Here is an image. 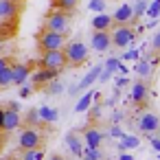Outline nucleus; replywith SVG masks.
<instances>
[{"label":"nucleus","instance_id":"obj_32","mask_svg":"<svg viewBox=\"0 0 160 160\" xmlns=\"http://www.w3.org/2000/svg\"><path fill=\"white\" fill-rule=\"evenodd\" d=\"M42 90H44L46 94H59V92L64 90V86H62V83H59V81L55 79V81H51V83H46V86H44Z\"/></svg>","mask_w":160,"mask_h":160},{"label":"nucleus","instance_id":"obj_31","mask_svg":"<svg viewBox=\"0 0 160 160\" xmlns=\"http://www.w3.org/2000/svg\"><path fill=\"white\" fill-rule=\"evenodd\" d=\"M145 16H147L149 20H156V18L160 16V0H153L151 5H147V11H145Z\"/></svg>","mask_w":160,"mask_h":160},{"label":"nucleus","instance_id":"obj_30","mask_svg":"<svg viewBox=\"0 0 160 160\" xmlns=\"http://www.w3.org/2000/svg\"><path fill=\"white\" fill-rule=\"evenodd\" d=\"M132 9H134V24H136V22L145 16V11H147V0H138Z\"/></svg>","mask_w":160,"mask_h":160},{"label":"nucleus","instance_id":"obj_42","mask_svg":"<svg viewBox=\"0 0 160 160\" xmlns=\"http://www.w3.org/2000/svg\"><path fill=\"white\" fill-rule=\"evenodd\" d=\"M48 160H66V158H64L62 153H51V156H48Z\"/></svg>","mask_w":160,"mask_h":160},{"label":"nucleus","instance_id":"obj_8","mask_svg":"<svg viewBox=\"0 0 160 160\" xmlns=\"http://www.w3.org/2000/svg\"><path fill=\"white\" fill-rule=\"evenodd\" d=\"M35 68V62H13L11 64V81L13 86H24L29 81L31 70Z\"/></svg>","mask_w":160,"mask_h":160},{"label":"nucleus","instance_id":"obj_49","mask_svg":"<svg viewBox=\"0 0 160 160\" xmlns=\"http://www.w3.org/2000/svg\"><path fill=\"white\" fill-rule=\"evenodd\" d=\"M18 2H22V0H18Z\"/></svg>","mask_w":160,"mask_h":160},{"label":"nucleus","instance_id":"obj_50","mask_svg":"<svg viewBox=\"0 0 160 160\" xmlns=\"http://www.w3.org/2000/svg\"><path fill=\"white\" fill-rule=\"evenodd\" d=\"M158 35H160V31H158Z\"/></svg>","mask_w":160,"mask_h":160},{"label":"nucleus","instance_id":"obj_22","mask_svg":"<svg viewBox=\"0 0 160 160\" xmlns=\"http://www.w3.org/2000/svg\"><path fill=\"white\" fill-rule=\"evenodd\" d=\"M24 125H27V127H46V129H48V125H46V123H42L38 108H31V110L24 114Z\"/></svg>","mask_w":160,"mask_h":160},{"label":"nucleus","instance_id":"obj_39","mask_svg":"<svg viewBox=\"0 0 160 160\" xmlns=\"http://www.w3.org/2000/svg\"><path fill=\"white\" fill-rule=\"evenodd\" d=\"M153 51L160 53V35H158V33H156V38H153Z\"/></svg>","mask_w":160,"mask_h":160},{"label":"nucleus","instance_id":"obj_4","mask_svg":"<svg viewBox=\"0 0 160 160\" xmlns=\"http://www.w3.org/2000/svg\"><path fill=\"white\" fill-rule=\"evenodd\" d=\"M35 64H38V68H48V70H57V72H62L64 68H68V62H66V55H64L62 48L59 51H46V53H42L40 62H35Z\"/></svg>","mask_w":160,"mask_h":160},{"label":"nucleus","instance_id":"obj_43","mask_svg":"<svg viewBox=\"0 0 160 160\" xmlns=\"http://www.w3.org/2000/svg\"><path fill=\"white\" fill-rule=\"evenodd\" d=\"M118 160H134V156H132V153H121Z\"/></svg>","mask_w":160,"mask_h":160},{"label":"nucleus","instance_id":"obj_6","mask_svg":"<svg viewBox=\"0 0 160 160\" xmlns=\"http://www.w3.org/2000/svg\"><path fill=\"white\" fill-rule=\"evenodd\" d=\"M110 38H112V46H116V48H129V46H134L136 31L129 24H123V27H114L112 33H110Z\"/></svg>","mask_w":160,"mask_h":160},{"label":"nucleus","instance_id":"obj_23","mask_svg":"<svg viewBox=\"0 0 160 160\" xmlns=\"http://www.w3.org/2000/svg\"><path fill=\"white\" fill-rule=\"evenodd\" d=\"M38 112H40L42 123H46V125H51V123H55V121L59 118V112H57L55 108H48V105H40Z\"/></svg>","mask_w":160,"mask_h":160},{"label":"nucleus","instance_id":"obj_25","mask_svg":"<svg viewBox=\"0 0 160 160\" xmlns=\"http://www.w3.org/2000/svg\"><path fill=\"white\" fill-rule=\"evenodd\" d=\"M138 145H140V138H138V136L123 134V136H121V145H118V147H121V149H136Z\"/></svg>","mask_w":160,"mask_h":160},{"label":"nucleus","instance_id":"obj_45","mask_svg":"<svg viewBox=\"0 0 160 160\" xmlns=\"http://www.w3.org/2000/svg\"><path fill=\"white\" fill-rule=\"evenodd\" d=\"M2 142H5V138H2V136H0V149H2Z\"/></svg>","mask_w":160,"mask_h":160},{"label":"nucleus","instance_id":"obj_13","mask_svg":"<svg viewBox=\"0 0 160 160\" xmlns=\"http://www.w3.org/2000/svg\"><path fill=\"white\" fill-rule=\"evenodd\" d=\"M101 68H103V64H97L94 68H90L88 70V75L79 81V83H75V86H70V92L75 94V92H81V90H88L97 79H99V75H101Z\"/></svg>","mask_w":160,"mask_h":160},{"label":"nucleus","instance_id":"obj_19","mask_svg":"<svg viewBox=\"0 0 160 160\" xmlns=\"http://www.w3.org/2000/svg\"><path fill=\"white\" fill-rule=\"evenodd\" d=\"M83 140H86V147H101L103 134H101V129H97V127H88V129L83 132Z\"/></svg>","mask_w":160,"mask_h":160},{"label":"nucleus","instance_id":"obj_2","mask_svg":"<svg viewBox=\"0 0 160 160\" xmlns=\"http://www.w3.org/2000/svg\"><path fill=\"white\" fill-rule=\"evenodd\" d=\"M62 51H64V55H66L68 66H72V68H77V66H81V64L88 62V46H86L81 40H75V42H70V44H64Z\"/></svg>","mask_w":160,"mask_h":160},{"label":"nucleus","instance_id":"obj_40","mask_svg":"<svg viewBox=\"0 0 160 160\" xmlns=\"http://www.w3.org/2000/svg\"><path fill=\"white\" fill-rule=\"evenodd\" d=\"M116 70H118L121 75H125V77H127V72H129V70H127V66H123V62L118 64V68H116Z\"/></svg>","mask_w":160,"mask_h":160},{"label":"nucleus","instance_id":"obj_35","mask_svg":"<svg viewBox=\"0 0 160 160\" xmlns=\"http://www.w3.org/2000/svg\"><path fill=\"white\" fill-rule=\"evenodd\" d=\"M31 90H33V88H31V86H27V83H24V86H20V99H27V97L31 94Z\"/></svg>","mask_w":160,"mask_h":160},{"label":"nucleus","instance_id":"obj_21","mask_svg":"<svg viewBox=\"0 0 160 160\" xmlns=\"http://www.w3.org/2000/svg\"><path fill=\"white\" fill-rule=\"evenodd\" d=\"M53 9L72 16V13L79 9V0H53Z\"/></svg>","mask_w":160,"mask_h":160},{"label":"nucleus","instance_id":"obj_17","mask_svg":"<svg viewBox=\"0 0 160 160\" xmlns=\"http://www.w3.org/2000/svg\"><path fill=\"white\" fill-rule=\"evenodd\" d=\"M90 27L94 31H112V16L110 13H99V16L92 18Z\"/></svg>","mask_w":160,"mask_h":160},{"label":"nucleus","instance_id":"obj_12","mask_svg":"<svg viewBox=\"0 0 160 160\" xmlns=\"http://www.w3.org/2000/svg\"><path fill=\"white\" fill-rule=\"evenodd\" d=\"M123 24H134V9H132V5H121L116 11H114V16H112V29L114 27H123Z\"/></svg>","mask_w":160,"mask_h":160},{"label":"nucleus","instance_id":"obj_28","mask_svg":"<svg viewBox=\"0 0 160 160\" xmlns=\"http://www.w3.org/2000/svg\"><path fill=\"white\" fill-rule=\"evenodd\" d=\"M136 72L140 75V79H147V77L151 75V64L147 62V57H142V59L136 64Z\"/></svg>","mask_w":160,"mask_h":160},{"label":"nucleus","instance_id":"obj_1","mask_svg":"<svg viewBox=\"0 0 160 160\" xmlns=\"http://www.w3.org/2000/svg\"><path fill=\"white\" fill-rule=\"evenodd\" d=\"M66 38H68L66 33H55V31L42 29L40 35H38V48H40V53H46V51H59V48H64Z\"/></svg>","mask_w":160,"mask_h":160},{"label":"nucleus","instance_id":"obj_38","mask_svg":"<svg viewBox=\"0 0 160 160\" xmlns=\"http://www.w3.org/2000/svg\"><path fill=\"white\" fill-rule=\"evenodd\" d=\"M123 59H138V51H125V55H123Z\"/></svg>","mask_w":160,"mask_h":160},{"label":"nucleus","instance_id":"obj_11","mask_svg":"<svg viewBox=\"0 0 160 160\" xmlns=\"http://www.w3.org/2000/svg\"><path fill=\"white\" fill-rule=\"evenodd\" d=\"M138 129H140L142 134H147V136H153V132L160 129V118H158V114H153V112H145V114H140Z\"/></svg>","mask_w":160,"mask_h":160},{"label":"nucleus","instance_id":"obj_29","mask_svg":"<svg viewBox=\"0 0 160 160\" xmlns=\"http://www.w3.org/2000/svg\"><path fill=\"white\" fill-rule=\"evenodd\" d=\"M81 156H86V158H90V160H105V158H103V151H101L99 147H83Z\"/></svg>","mask_w":160,"mask_h":160},{"label":"nucleus","instance_id":"obj_36","mask_svg":"<svg viewBox=\"0 0 160 160\" xmlns=\"http://www.w3.org/2000/svg\"><path fill=\"white\" fill-rule=\"evenodd\" d=\"M125 86H127V77H125V75L116 77V90H121V88H125Z\"/></svg>","mask_w":160,"mask_h":160},{"label":"nucleus","instance_id":"obj_48","mask_svg":"<svg viewBox=\"0 0 160 160\" xmlns=\"http://www.w3.org/2000/svg\"><path fill=\"white\" fill-rule=\"evenodd\" d=\"M158 138H160V129H158Z\"/></svg>","mask_w":160,"mask_h":160},{"label":"nucleus","instance_id":"obj_26","mask_svg":"<svg viewBox=\"0 0 160 160\" xmlns=\"http://www.w3.org/2000/svg\"><path fill=\"white\" fill-rule=\"evenodd\" d=\"M16 62V59H13ZM11 62V64H13ZM11 64L7 66V68H2L0 70V90H7L9 86H13V81H11Z\"/></svg>","mask_w":160,"mask_h":160},{"label":"nucleus","instance_id":"obj_9","mask_svg":"<svg viewBox=\"0 0 160 160\" xmlns=\"http://www.w3.org/2000/svg\"><path fill=\"white\" fill-rule=\"evenodd\" d=\"M149 94H151V90H149V83L145 81V79H140V81H136L134 86H132V103L136 105V108H142L147 101H149Z\"/></svg>","mask_w":160,"mask_h":160},{"label":"nucleus","instance_id":"obj_37","mask_svg":"<svg viewBox=\"0 0 160 160\" xmlns=\"http://www.w3.org/2000/svg\"><path fill=\"white\" fill-rule=\"evenodd\" d=\"M149 142H151V147L160 153V138H158V136H149Z\"/></svg>","mask_w":160,"mask_h":160},{"label":"nucleus","instance_id":"obj_15","mask_svg":"<svg viewBox=\"0 0 160 160\" xmlns=\"http://www.w3.org/2000/svg\"><path fill=\"white\" fill-rule=\"evenodd\" d=\"M20 13L18 0H0V20H13Z\"/></svg>","mask_w":160,"mask_h":160},{"label":"nucleus","instance_id":"obj_5","mask_svg":"<svg viewBox=\"0 0 160 160\" xmlns=\"http://www.w3.org/2000/svg\"><path fill=\"white\" fill-rule=\"evenodd\" d=\"M70 13H64V11H48L46 20H44V29L48 31H55V33H66L68 35V27H70Z\"/></svg>","mask_w":160,"mask_h":160},{"label":"nucleus","instance_id":"obj_24","mask_svg":"<svg viewBox=\"0 0 160 160\" xmlns=\"http://www.w3.org/2000/svg\"><path fill=\"white\" fill-rule=\"evenodd\" d=\"M92 101H94V92L90 90V92H86V94L79 99V103L75 105V112H79V114H81V112H88L90 105H92Z\"/></svg>","mask_w":160,"mask_h":160},{"label":"nucleus","instance_id":"obj_34","mask_svg":"<svg viewBox=\"0 0 160 160\" xmlns=\"http://www.w3.org/2000/svg\"><path fill=\"white\" fill-rule=\"evenodd\" d=\"M123 134H125V132H123L118 125H112V127H110V136H114V138H121Z\"/></svg>","mask_w":160,"mask_h":160},{"label":"nucleus","instance_id":"obj_7","mask_svg":"<svg viewBox=\"0 0 160 160\" xmlns=\"http://www.w3.org/2000/svg\"><path fill=\"white\" fill-rule=\"evenodd\" d=\"M57 77H59V72H57V70H48V68H33V70H31V75H29V83H31V88H33V90H42L46 83L55 81Z\"/></svg>","mask_w":160,"mask_h":160},{"label":"nucleus","instance_id":"obj_27","mask_svg":"<svg viewBox=\"0 0 160 160\" xmlns=\"http://www.w3.org/2000/svg\"><path fill=\"white\" fill-rule=\"evenodd\" d=\"M44 158H46V153H44V149L40 147V149H24L20 160H44Z\"/></svg>","mask_w":160,"mask_h":160},{"label":"nucleus","instance_id":"obj_41","mask_svg":"<svg viewBox=\"0 0 160 160\" xmlns=\"http://www.w3.org/2000/svg\"><path fill=\"white\" fill-rule=\"evenodd\" d=\"M7 108H9V110H18V112H20V103H18V101H11V103H7Z\"/></svg>","mask_w":160,"mask_h":160},{"label":"nucleus","instance_id":"obj_14","mask_svg":"<svg viewBox=\"0 0 160 160\" xmlns=\"http://www.w3.org/2000/svg\"><path fill=\"white\" fill-rule=\"evenodd\" d=\"M110 46H112L110 31H94V33H92V51H97V53H105Z\"/></svg>","mask_w":160,"mask_h":160},{"label":"nucleus","instance_id":"obj_44","mask_svg":"<svg viewBox=\"0 0 160 160\" xmlns=\"http://www.w3.org/2000/svg\"><path fill=\"white\" fill-rule=\"evenodd\" d=\"M2 114H5V108L0 105V127H2Z\"/></svg>","mask_w":160,"mask_h":160},{"label":"nucleus","instance_id":"obj_18","mask_svg":"<svg viewBox=\"0 0 160 160\" xmlns=\"http://www.w3.org/2000/svg\"><path fill=\"white\" fill-rule=\"evenodd\" d=\"M118 64H121V59H116V57H110V59L103 64V68H101V75H99V79H97V81H110V79H112V75L116 72Z\"/></svg>","mask_w":160,"mask_h":160},{"label":"nucleus","instance_id":"obj_16","mask_svg":"<svg viewBox=\"0 0 160 160\" xmlns=\"http://www.w3.org/2000/svg\"><path fill=\"white\" fill-rule=\"evenodd\" d=\"M18 33V18L13 20H0V42L13 40Z\"/></svg>","mask_w":160,"mask_h":160},{"label":"nucleus","instance_id":"obj_46","mask_svg":"<svg viewBox=\"0 0 160 160\" xmlns=\"http://www.w3.org/2000/svg\"><path fill=\"white\" fill-rule=\"evenodd\" d=\"M81 160H90V158H86V156H81Z\"/></svg>","mask_w":160,"mask_h":160},{"label":"nucleus","instance_id":"obj_20","mask_svg":"<svg viewBox=\"0 0 160 160\" xmlns=\"http://www.w3.org/2000/svg\"><path fill=\"white\" fill-rule=\"evenodd\" d=\"M66 145H68V149H70L77 158H81V151H83V140H81V136H77V134H75V129L66 134Z\"/></svg>","mask_w":160,"mask_h":160},{"label":"nucleus","instance_id":"obj_47","mask_svg":"<svg viewBox=\"0 0 160 160\" xmlns=\"http://www.w3.org/2000/svg\"><path fill=\"white\" fill-rule=\"evenodd\" d=\"M0 51H2V42H0Z\"/></svg>","mask_w":160,"mask_h":160},{"label":"nucleus","instance_id":"obj_3","mask_svg":"<svg viewBox=\"0 0 160 160\" xmlns=\"http://www.w3.org/2000/svg\"><path fill=\"white\" fill-rule=\"evenodd\" d=\"M44 134L48 132H40V127H22L20 136H18V145L20 149H40L44 147Z\"/></svg>","mask_w":160,"mask_h":160},{"label":"nucleus","instance_id":"obj_10","mask_svg":"<svg viewBox=\"0 0 160 160\" xmlns=\"http://www.w3.org/2000/svg\"><path fill=\"white\" fill-rule=\"evenodd\" d=\"M20 125H22V116H20V112H18V110H9V108H5V114H2V127H0V132H5V136H7V134L16 132Z\"/></svg>","mask_w":160,"mask_h":160},{"label":"nucleus","instance_id":"obj_33","mask_svg":"<svg viewBox=\"0 0 160 160\" xmlns=\"http://www.w3.org/2000/svg\"><path fill=\"white\" fill-rule=\"evenodd\" d=\"M92 11H97V13H103L105 11V7H108V0H90V5H88Z\"/></svg>","mask_w":160,"mask_h":160}]
</instances>
